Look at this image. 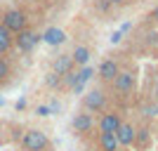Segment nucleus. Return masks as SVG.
I'll return each instance as SVG.
<instances>
[{"label": "nucleus", "mask_w": 158, "mask_h": 151, "mask_svg": "<svg viewBox=\"0 0 158 151\" xmlns=\"http://www.w3.org/2000/svg\"><path fill=\"white\" fill-rule=\"evenodd\" d=\"M106 2H109V5H125L127 0H106Z\"/></svg>", "instance_id": "412c9836"}, {"label": "nucleus", "mask_w": 158, "mask_h": 151, "mask_svg": "<svg viewBox=\"0 0 158 151\" xmlns=\"http://www.w3.org/2000/svg\"><path fill=\"white\" fill-rule=\"evenodd\" d=\"M135 132H137V128L132 123H120V128L113 135H116V139H118V144L120 146H135Z\"/></svg>", "instance_id": "1a4fd4ad"}, {"label": "nucleus", "mask_w": 158, "mask_h": 151, "mask_svg": "<svg viewBox=\"0 0 158 151\" xmlns=\"http://www.w3.org/2000/svg\"><path fill=\"white\" fill-rule=\"evenodd\" d=\"M71 128H73V132H76L78 137H87V135L94 130V118H92V113H87V111L76 113V116H73V120H71Z\"/></svg>", "instance_id": "423d86ee"}, {"label": "nucleus", "mask_w": 158, "mask_h": 151, "mask_svg": "<svg viewBox=\"0 0 158 151\" xmlns=\"http://www.w3.org/2000/svg\"><path fill=\"white\" fill-rule=\"evenodd\" d=\"M151 19L158 24V7H153V12H151Z\"/></svg>", "instance_id": "4be33fe9"}, {"label": "nucleus", "mask_w": 158, "mask_h": 151, "mask_svg": "<svg viewBox=\"0 0 158 151\" xmlns=\"http://www.w3.org/2000/svg\"><path fill=\"white\" fill-rule=\"evenodd\" d=\"M10 76H12V64L5 54H0V85H5L10 80Z\"/></svg>", "instance_id": "dca6fc26"}, {"label": "nucleus", "mask_w": 158, "mask_h": 151, "mask_svg": "<svg viewBox=\"0 0 158 151\" xmlns=\"http://www.w3.org/2000/svg\"><path fill=\"white\" fill-rule=\"evenodd\" d=\"M135 85H137V76H135V71H127V69H125V71L120 69L118 76L111 80V87L118 92V94H127V92H132Z\"/></svg>", "instance_id": "39448f33"}, {"label": "nucleus", "mask_w": 158, "mask_h": 151, "mask_svg": "<svg viewBox=\"0 0 158 151\" xmlns=\"http://www.w3.org/2000/svg\"><path fill=\"white\" fill-rule=\"evenodd\" d=\"M0 24L7 28L10 33H17L24 31V28H28V17L24 10H19V7H12V10H5L2 12V17H0Z\"/></svg>", "instance_id": "f257e3e1"}, {"label": "nucleus", "mask_w": 158, "mask_h": 151, "mask_svg": "<svg viewBox=\"0 0 158 151\" xmlns=\"http://www.w3.org/2000/svg\"><path fill=\"white\" fill-rule=\"evenodd\" d=\"M149 137H151V132H149V128H137V132H135V146H139V149H146L149 146Z\"/></svg>", "instance_id": "2eb2a0df"}, {"label": "nucleus", "mask_w": 158, "mask_h": 151, "mask_svg": "<svg viewBox=\"0 0 158 151\" xmlns=\"http://www.w3.org/2000/svg\"><path fill=\"white\" fill-rule=\"evenodd\" d=\"M73 69H76V66H73V61H71V54H59L52 64V71L59 73V76H66V73L73 71Z\"/></svg>", "instance_id": "ddd939ff"}, {"label": "nucleus", "mask_w": 158, "mask_h": 151, "mask_svg": "<svg viewBox=\"0 0 158 151\" xmlns=\"http://www.w3.org/2000/svg\"><path fill=\"white\" fill-rule=\"evenodd\" d=\"M40 38L45 40L47 45L57 47V45H64V43H66V33L61 31V28H57V26H50L45 33H43V36H40Z\"/></svg>", "instance_id": "9b49d317"}, {"label": "nucleus", "mask_w": 158, "mask_h": 151, "mask_svg": "<svg viewBox=\"0 0 158 151\" xmlns=\"http://www.w3.org/2000/svg\"><path fill=\"white\" fill-rule=\"evenodd\" d=\"M21 149L24 151H47L50 149V139H47V135L43 130L31 128V130H26L24 137H21Z\"/></svg>", "instance_id": "f03ea898"}, {"label": "nucleus", "mask_w": 158, "mask_h": 151, "mask_svg": "<svg viewBox=\"0 0 158 151\" xmlns=\"http://www.w3.org/2000/svg\"><path fill=\"white\" fill-rule=\"evenodd\" d=\"M12 47H14V33H10L0 24V54H7Z\"/></svg>", "instance_id": "4468645a"}, {"label": "nucleus", "mask_w": 158, "mask_h": 151, "mask_svg": "<svg viewBox=\"0 0 158 151\" xmlns=\"http://www.w3.org/2000/svg\"><path fill=\"white\" fill-rule=\"evenodd\" d=\"M0 106H2V97H0Z\"/></svg>", "instance_id": "5701e85b"}, {"label": "nucleus", "mask_w": 158, "mask_h": 151, "mask_svg": "<svg viewBox=\"0 0 158 151\" xmlns=\"http://www.w3.org/2000/svg\"><path fill=\"white\" fill-rule=\"evenodd\" d=\"M45 85L50 87V90H61V76L54 73V71H50L45 76Z\"/></svg>", "instance_id": "f3484780"}, {"label": "nucleus", "mask_w": 158, "mask_h": 151, "mask_svg": "<svg viewBox=\"0 0 158 151\" xmlns=\"http://www.w3.org/2000/svg\"><path fill=\"white\" fill-rule=\"evenodd\" d=\"M35 113H38V116H43V118H45V116H50V113H52V109H50V104H40L38 109H35Z\"/></svg>", "instance_id": "6ab92c4d"}, {"label": "nucleus", "mask_w": 158, "mask_h": 151, "mask_svg": "<svg viewBox=\"0 0 158 151\" xmlns=\"http://www.w3.org/2000/svg\"><path fill=\"white\" fill-rule=\"evenodd\" d=\"M40 33L38 31H31V28H24V31H19L17 36H14V47L19 50L21 54H28L35 50V45L40 43Z\"/></svg>", "instance_id": "20e7f679"}, {"label": "nucleus", "mask_w": 158, "mask_h": 151, "mask_svg": "<svg viewBox=\"0 0 158 151\" xmlns=\"http://www.w3.org/2000/svg\"><path fill=\"white\" fill-rule=\"evenodd\" d=\"M118 71H120L118 59L109 57V59H104L102 64H99V69H97V78L102 80V83H111V80L118 76Z\"/></svg>", "instance_id": "6e6552de"}, {"label": "nucleus", "mask_w": 158, "mask_h": 151, "mask_svg": "<svg viewBox=\"0 0 158 151\" xmlns=\"http://www.w3.org/2000/svg\"><path fill=\"white\" fill-rule=\"evenodd\" d=\"M99 151H120V144L118 139H116V135H111V132H99Z\"/></svg>", "instance_id": "f8f14e48"}, {"label": "nucleus", "mask_w": 158, "mask_h": 151, "mask_svg": "<svg viewBox=\"0 0 158 151\" xmlns=\"http://www.w3.org/2000/svg\"><path fill=\"white\" fill-rule=\"evenodd\" d=\"M151 99L158 104V83H156V87H153V92H151Z\"/></svg>", "instance_id": "aec40b11"}, {"label": "nucleus", "mask_w": 158, "mask_h": 151, "mask_svg": "<svg viewBox=\"0 0 158 151\" xmlns=\"http://www.w3.org/2000/svg\"><path fill=\"white\" fill-rule=\"evenodd\" d=\"M120 123H123V116H120L118 111H106L102 113V118L97 120V130L99 132H116L120 128Z\"/></svg>", "instance_id": "0eeeda50"}, {"label": "nucleus", "mask_w": 158, "mask_h": 151, "mask_svg": "<svg viewBox=\"0 0 158 151\" xmlns=\"http://www.w3.org/2000/svg\"><path fill=\"white\" fill-rule=\"evenodd\" d=\"M90 57H92V50L87 45H76L71 52V61L76 69H80V66H87L90 64Z\"/></svg>", "instance_id": "9d476101"}, {"label": "nucleus", "mask_w": 158, "mask_h": 151, "mask_svg": "<svg viewBox=\"0 0 158 151\" xmlns=\"http://www.w3.org/2000/svg\"><path fill=\"white\" fill-rule=\"evenodd\" d=\"M106 109V92L94 87V90H87L83 94V111L87 113H102Z\"/></svg>", "instance_id": "7ed1b4c3"}, {"label": "nucleus", "mask_w": 158, "mask_h": 151, "mask_svg": "<svg viewBox=\"0 0 158 151\" xmlns=\"http://www.w3.org/2000/svg\"><path fill=\"white\" fill-rule=\"evenodd\" d=\"M142 113H144V116H151V118H158V104H156V102L144 104V106H142Z\"/></svg>", "instance_id": "a211bd4d"}]
</instances>
